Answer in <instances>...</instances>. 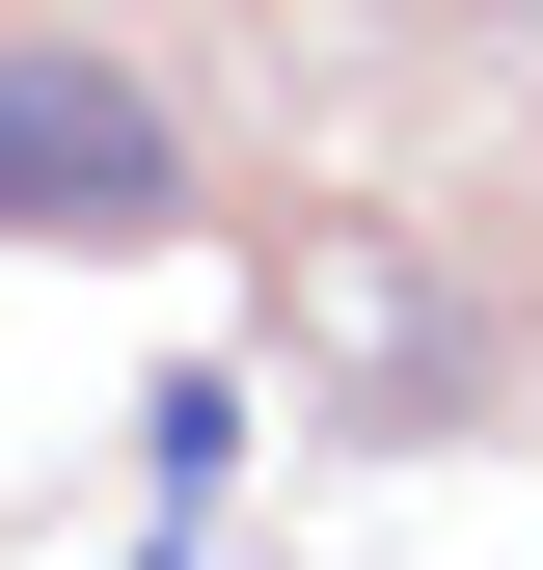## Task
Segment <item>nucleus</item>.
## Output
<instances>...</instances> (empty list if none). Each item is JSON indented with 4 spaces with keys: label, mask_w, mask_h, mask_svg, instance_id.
Wrapping results in <instances>:
<instances>
[{
    "label": "nucleus",
    "mask_w": 543,
    "mask_h": 570,
    "mask_svg": "<svg viewBox=\"0 0 543 570\" xmlns=\"http://www.w3.org/2000/svg\"><path fill=\"white\" fill-rule=\"evenodd\" d=\"M218 462H245V381H218V353L136 381V489H164V517H218Z\"/></svg>",
    "instance_id": "2"
},
{
    "label": "nucleus",
    "mask_w": 543,
    "mask_h": 570,
    "mask_svg": "<svg viewBox=\"0 0 543 570\" xmlns=\"http://www.w3.org/2000/svg\"><path fill=\"white\" fill-rule=\"evenodd\" d=\"M218 190H190V136L136 55H55V28H0V245H190Z\"/></svg>",
    "instance_id": "1"
}]
</instances>
